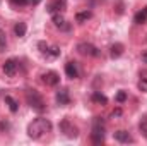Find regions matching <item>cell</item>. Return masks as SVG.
<instances>
[{
	"label": "cell",
	"mask_w": 147,
	"mask_h": 146,
	"mask_svg": "<svg viewBox=\"0 0 147 146\" xmlns=\"http://www.w3.org/2000/svg\"><path fill=\"white\" fill-rule=\"evenodd\" d=\"M91 17H92V12H91V10H82V12H77V14H75V21L80 23V24L86 23V21H89Z\"/></svg>",
	"instance_id": "17"
},
{
	"label": "cell",
	"mask_w": 147,
	"mask_h": 146,
	"mask_svg": "<svg viewBox=\"0 0 147 146\" xmlns=\"http://www.w3.org/2000/svg\"><path fill=\"white\" fill-rule=\"evenodd\" d=\"M55 100H57V103H58L60 107H67V105H70V95H69V89H67V88L58 89L57 95H55Z\"/></svg>",
	"instance_id": "7"
},
{
	"label": "cell",
	"mask_w": 147,
	"mask_h": 146,
	"mask_svg": "<svg viewBox=\"0 0 147 146\" xmlns=\"http://www.w3.org/2000/svg\"><path fill=\"white\" fill-rule=\"evenodd\" d=\"M140 59H142V62H144V64H147V52L142 53V57H140Z\"/></svg>",
	"instance_id": "29"
},
{
	"label": "cell",
	"mask_w": 147,
	"mask_h": 146,
	"mask_svg": "<svg viewBox=\"0 0 147 146\" xmlns=\"http://www.w3.org/2000/svg\"><path fill=\"white\" fill-rule=\"evenodd\" d=\"M9 127H10V124H9L7 120H2V122H0V132H3V131H9Z\"/></svg>",
	"instance_id": "26"
},
{
	"label": "cell",
	"mask_w": 147,
	"mask_h": 146,
	"mask_svg": "<svg viewBox=\"0 0 147 146\" xmlns=\"http://www.w3.org/2000/svg\"><path fill=\"white\" fill-rule=\"evenodd\" d=\"M113 138H115V141H118V143H123V145H128V143H134V139H132V136L127 132V131H116L115 134H113Z\"/></svg>",
	"instance_id": "12"
},
{
	"label": "cell",
	"mask_w": 147,
	"mask_h": 146,
	"mask_svg": "<svg viewBox=\"0 0 147 146\" xmlns=\"http://www.w3.org/2000/svg\"><path fill=\"white\" fill-rule=\"evenodd\" d=\"M50 131H51V122L45 117H38L28 126V136L31 139H39L41 136H45Z\"/></svg>",
	"instance_id": "1"
},
{
	"label": "cell",
	"mask_w": 147,
	"mask_h": 146,
	"mask_svg": "<svg viewBox=\"0 0 147 146\" xmlns=\"http://www.w3.org/2000/svg\"><path fill=\"white\" fill-rule=\"evenodd\" d=\"M127 98H128V93L123 91V89H120V91L116 93V96H115V102H116V103H123V102H127Z\"/></svg>",
	"instance_id": "22"
},
{
	"label": "cell",
	"mask_w": 147,
	"mask_h": 146,
	"mask_svg": "<svg viewBox=\"0 0 147 146\" xmlns=\"http://www.w3.org/2000/svg\"><path fill=\"white\" fill-rule=\"evenodd\" d=\"M65 74H67V77H70V79H77L79 77V65H77V62H67L65 64Z\"/></svg>",
	"instance_id": "11"
},
{
	"label": "cell",
	"mask_w": 147,
	"mask_h": 146,
	"mask_svg": "<svg viewBox=\"0 0 147 146\" xmlns=\"http://www.w3.org/2000/svg\"><path fill=\"white\" fill-rule=\"evenodd\" d=\"M139 129H140V134L147 139V113L140 119V122H139Z\"/></svg>",
	"instance_id": "20"
},
{
	"label": "cell",
	"mask_w": 147,
	"mask_h": 146,
	"mask_svg": "<svg viewBox=\"0 0 147 146\" xmlns=\"http://www.w3.org/2000/svg\"><path fill=\"white\" fill-rule=\"evenodd\" d=\"M123 50H125V46H123L121 43H113V45L110 46V57L111 59L121 57V55H123Z\"/></svg>",
	"instance_id": "13"
},
{
	"label": "cell",
	"mask_w": 147,
	"mask_h": 146,
	"mask_svg": "<svg viewBox=\"0 0 147 146\" xmlns=\"http://www.w3.org/2000/svg\"><path fill=\"white\" fill-rule=\"evenodd\" d=\"M60 131H62V132H63L67 138H72V139L79 136V129L74 126L69 119H63V120L60 122Z\"/></svg>",
	"instance_id": "5"
},
{
	"label": "cell",
	"mask_w": 147,
	"mask_h": 146,
	"mask_svg": "<svg viewBox=\"0 0 147 146\" xmlns=\"http://www.w3.org/2000/svg\"><path fill=\"white\" fill-rule=\"evenodd\" d=\"M45 57H46V59H58V57H60V46L50 45V48H48V52H46Z\"/></svg>",
	"instance_id": "18"
},
{
	"label": "cell",
	"mask_w": 147,
	"mask_h": 146,
	"mask_svg": "<svg viewBox=\"0 0 147 146\" xmlns=\"http://www.w3.org/2000/svg\"><path fill=\"white\" fill-rule=\"evenodd\" d=\"M14 7H22V5H26L28 3V0H9Z\"/></svg>",
	"instance_id": "25"
},
{
	"label": "cell",
	"mask_w": 147,
	"mask_h": 146,
	"mask_svg": "<svg viewBox=\"0 0 147 146\" xmlns=\"http://www.w3.org/2000/svg\"><path fill=\"white\" fill-rule=\"evenodd\" d=\"M134 23H135V24H146L147 23V7H144L142 10H139V12L134 16Z\"/></svg>",
	"instance_id": "15"
},
{
	"label": "cell",
	"mask_w": 147,
	"mask_h": 146,
	"mask_svg": "<svg viewBox=\"0 0 147 146\" xmlns=\"http://www.w3.org/2000/svg\"><path fill=\"white\" fill-rule=\"evenodd\" d=\"M65 9V0H51L48 5H46V10L50 14H55V12H62Z\"/></svg>",
	"instance_id": "10"
},
{
	"label": "cell",
	"mask_w": 147,
	"mask_h": 146,
	"mask_svg": "<svg viewBox=\"0 0 147 146\" xmlns=\"http://www.w3.org/2000/svg\"><path fill=\"white\" fill-rule=\"evenodd\" d=\"M7 46V35L5 31H0V50H5Z\"/></svg>",
	"instance_id": "24"
},
{
	"label": "cell",
	"mask_w": 147,
	"mask_h": 146,
	"mask_svg": "<svg viewBox=\"0 0 147 146\" xmlns=\"http://www.w3.org/2000/svg\"><path fill=\"white\" fill-rule=\"evenodd\" d=\"M51 21H53V24H55L57 28H60V29H70V26L67 24V21H65V17H63L62 12L51 14Z\"/></svg>",
	"instance_id": "9"
},
{
	"label": "cell",
	"mask_w": 147,
	"mask_h": 146,
	"mask_svg": "<svg viewBox=\"0 0 147 146\" xmlns=\"http://www.w3.org/2000/svg\"><path fill=\"white\" fill-rule=\"evenodd\" d=\"M137 88L142 91V93H147V74H144V77L140 76L139 83H137Z\"/></svg>",
	"instance_id": "21"
},
{
	"label": "cell",
	"mask_w": 147,
	"mask_h": 146,
	"mask_svg": "<svg viewBox=\"0 0 147 146\" xmlns=\"http://www.w3.org/2000/svg\"><path fill=\"white\" fill-rule=\"evenodd\" d=\"M41 79H43V83L46 84V86H57L58 83H60V76L55 72V71H48V72H45L41 76Z\"/></svg>",
	"instance_id": "8"
},
{
	"label": "cell",
	"mask_w": 147,
	"mask_h": 146,
	"mask_svg": "<svg viewBox=\"0 0 147 146\" xmlns=\"http://www.w3.org/2000/svg\"><path fill=\"white\" fill-rule=\"evenodd\" d=\"M77 52L80 55H86V57H99L101 55L99 48H96L92 43H86V41H82V43L77 45Z\"/></svg>",
	"instance_id": "4"
},
{
	"label": "cell",
	"mask_w": 147,
	"mask_h": 146,
	"mask_svg": "<svg viewBox=\"0 0 147 146\" xmlns=\"http://www.w3.org/2000/svg\"><path fill=\"white\" fill-rule=\"evenodd\" d=\"M43 0H28V3L29 5H38V3H41Z\"/></svg>",
	"instance_id": "28"
},
{
	"label": "cell",
	"mask_w": 147,
	"mask_h": 146,
	"mask_svg": "<svg viewBox=\"0 0 147 146\" xmlns=\"http://www.w3.org/2000/svg\"><path fill=\"white\" fill-rule=\"evenodd\" d=\"M121 113H123V112H121V108H115L113 110V112H111V119H115V117H121Z\"/></svg>",
	"instance_id": "27"
},
{
	"label": "cell",
	"mask_w": 147,
	"mask_h": 146,
	"mask_svg": "<svg viewBox=\"0 0 147 146\" xmlns=\"http://www.w3.org/2000/svg\"><path fill=\"white\" fill-rule=\"evenodd\" d=\"M91 100H92L94 103H99V105H106V103H108V98H106L103 93H99V91H94L92 96H91Z\"/></svg>",
	"instance_id": "19"
},
{
	"label": "cell",
	"mask_w": 147,
	"mask_h": 146,
	"mask_svg": "<svg viewBox=\"0 0 147 146\" xmlns=\"http://www.w3.org/2000/svg\"><path fill=\"white\" fill-rule=\"evenodd\" d=\"M3 74L9 76V77H14L17 74V69H19V60L17 59H7L3 62Z\"/></svg>",
	"instance_id": "6"
},
{
	"label": "cell",
	"mask_w": 147,
	"mask_h": 146,
	"mask_svg": "<svg viewBox=\"0 0 147 146\" xmlns=\"http://www.w3.org/2000/svg\"><path fill=\"white\" fill-rule=\"evenodd\" d=\"M26 31H28L26 23H16V26H14V33H16V36L17 38L26 36Z\"/></svg>",
	"instance_id": "16"
},
{
	"label": "cell",
	"mask_w": 147,
	"mask_h": 146,
	"mask_svg": "<svg viewBox=\"0 0 147 146\" xmlns=\"http://www.w3.org/2000/svg\"><path fill=\"white\" fill-rule=\"evenodd\" d=\"M38 48H39V53L45 57V55H46V52H48V48H50V45H48L46 41H38Z\"/></svg>",
	"instance_id": "23"
},
{
	"label": "cell",
	"mask_w": 147,
	"mask_h": 146,
	"mask_svg": "<svg viewBox=\"0 0 147 146\" xmlns=\"http://www.w3.org/2000/svg\"><path fill=\"white\" fill-rule=\"evenodd\" d=\"M26 102H28V105L34 110V112H38V113H43V112L46 110L45 100H43V96L38 93L36 89H28V91H26Z\"/></svg>",
	"instance_id": "2"
},
{
	"label": "cell",
	"mask_w": 147,
	"mask_h": 146,
	"mask_svg": "<svg viewBox=\"0 0 147 146\" xmlns=\"http://www.w3.org/2000/svg\"><path fill=\"white\" fill-rule=\"evenodd\" d=\"M91 139L94 145H101L105 141V120L96 117L92 120V132H91Z\"/></svg>",
	"instance_id": "3"
},
{
	"label": "cell",
	"mask_w": 147,
	"mask_h": 146,
	"mask_svg": "<svg viewBox=\"0 0 147 146\" xmlns=\"http://www.w3.org/2000/svg\"><path fill=\"white\" fill-rule=\"evenodd\" d=\"M3 102H5V105L9 107V110H10L12 113H17V112H19V103H17V100L12 98L10 95H5V96H3Z\"/></svg>",
	"instance_id": "14"
}]
</instances>
